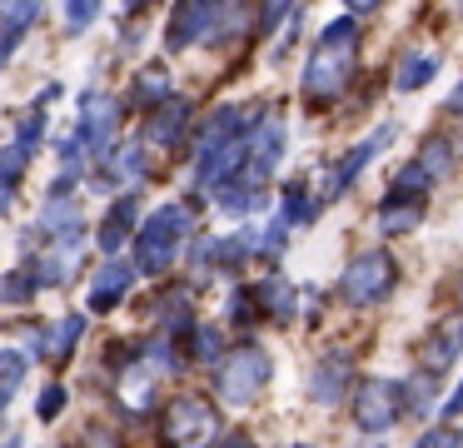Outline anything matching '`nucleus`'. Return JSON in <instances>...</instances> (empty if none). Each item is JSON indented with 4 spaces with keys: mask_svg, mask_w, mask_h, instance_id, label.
I'll return each instance as SVG.
<instances>
[{
    "mask_svg": "<svg viewBox=\"0 0 463 448\" xmlns=\"http://www.w3.org/2000/svg\"><path fill=\"white\" fill-rule=\"evenodd\" d=\"M35 294H41V289H35V279H31L25 264H15V269L0 274V309H25Z\"/></svg>",
    "mask_w": 463,
    "mask_h": 448,
    "instance_id": "72a5a7b5",
    "label": "nucleus"
},
{
    "mask_svg": "<svg viewBox=\"0 0 463 448\" xmlns=\"http://www.w3.org/2000/svg\"><path fill=\"white\" fill-rule=\"evenodd\" d=\"M85 329H90V319H85L80 309H75V314H65V319H55L51 338H45V364H55V368L71 364V354H75V344L85 338Z\"/></svg>",
    "mask_w": 463,
    "mask_h": 448,
    "instance_id": "a878e982",
    "label": "nucleus"
},
{
    "mask_svg": "<svg viewBox=\"0 0 463 448\" xmlns=\"http://www.w3.org/2000/svg\"><path fill=\"white\" fill-rule=\"evenodd\" d=\"M220 448H254V438H250V434H224Z\"/></svg>",
    "mask_w": 463,
    "mask_h": 448,
    "instance_id": "de8ad7c7",
    "label": "nucleus"
},
{
    "mask_svg": "<svg viewBox=\"0 0 463 448\" xmlns=\"http://www.w3.org/2000/svg\"><path fill=\"white\" fill-rule=\"evenodd\" d=\"M439 80V55L429 50H399V65H393V90L399 95H419Z\"/></svg>",
    "mask_w": 463,
    "mask_h": 448,
    "instance_id": "412c9836",
    "label": "nucleus"
},
{
    "mask_svg": "<svg viewBox=\"0 0 463 448\" xmlns=\"http://www.w3.org/2000/svg\"><path fill=\"white\" fill-rule=\"evenodd\" d=\"M389 139H393V125H379V129H373L369 139H364V145L344 149V155L334 159L329 169H324L319 189H314V195H319V205H334V199H344V195H349V189L359 185V175H364V169H369V159L379 155V149L389 145Z\"/></svg>",
    "mask_w": 463,
    "mask_h": 448,
    "instance_id": "6e6552de",
    "label": "nucleus"
},
{
    "mask_svg": "<svg viewBox=\"0 0 463 448\" xmlns=\"http://www.w3.org/2000/svg\"><path fill=\"white\" fill-rule=\"evenodd\" d=\"M354 388V348H324L309 368V398L314 404H344Z\"/></svg>",
    "mask_w": 463,
    "mask_h": 448,
    "instance_id": "f8f14e48",
    "label": "nucleus"
},
{
    "mask_svg": "<svg viewBox=\"0 0 463 448\" xmlns=\"http://www.w3.org/2000/svg\"><path fill=\"white\" fill-rule=\"evenodd\" d=\"M224 354H230V344H224V329H220V324H194V329H184V364L214 368Z\"/></svg>",
    "mask_w": 463,
    "mask_h": 448,
    "instance_id": "bb28decb",
    "label": "nucleus"
},
{
    "mask_svg": "<svg viewBox=\"0 0 463 448\" xmlns=\"http://www.w3.org/2000/svg\"><path fill=\"white\" fill-rule=\"evenodd\" d=\"M250 20H254V0H220V20H214L210 45H234Z\"/></svg>",
    "mask_w": 463,
    "mask_h": 448,
    "instance_id": "7c9ffc66",
    "label": "nucleus"
},
{
    "mask_svg": "<svg viewBox=\"0 0 463 448\" xmlns=\"http://www.w3.org/2000/svg\"><path fill=\"white\" fill-rule=\"evenodd\" d=\"M170 95H175V75H170V65H165V60L155 55V60H145V65L130 75L125 105H135V110H155L160 100H170Z\"/></svg>",
    "mask_w": 463,
    "mask_h": 448,
    "instance_id": "6ab92c4d",
    "label": "nucleus"
},
{
    "mask_svg": "<svg viewBox=\"0 0 463 448\" xmlns=\"http://www.w3.org/2000/svg\"><path fill=\"white\" fill-rule=\"evenodd\" d=\"M194 324H200V319H194L190 289H165V294L155 299V329H160V334L184 338V329H194Z\"/></svg>",
    "mask_w": 463,
    "mask_h": 448,
    "instance_id": "4be33fe9",
    "label": "nucleus"
},
{
    "mask_svg": "<svg viewBox=\"0 0 463 448\" xmlns=\"http://www.w3.org/2000/svg\"><path fill=\"white\" fill-rule=\"evenodd\" d=\"M25 368H31L25 348H0V398H15V388L25 384Z\"/></svg>",
    "mask_w": 463,
    "mask_h": 448,
    "instance_id": "4c0bfd02",
    "label": "nucleus"
},
{
    "mask_svg": "<svg viewBox=\"0 0 463 448\" xmlns=\"http://www.w3.org/2000/svg\"><path fill=\"white\" fill-rule=\"evenodd\" d=\"M349 418L359 434H389L393 424L403 418L399 408V378H359L349 388Z\"/></svg>",
    "mask_w": 463,
    "mask_h": 448,
    "instance_id": "0eeeda50",
    "label": "nucleus"
},
{
    "mask_svg": "<svg viewBox=\"0 0 463 448\" xmlns=\"http://www.w3.org/2000/svg\"><path fill=\"white\" fill-rule=\"evenodd\" d=\"M429 189H433V179L419 159H403L389 179V195H399V199H429Z\"/></svg>",
    "mask_w": 463,
    "mask_h": 448,
    "instance_id": "2f4dec72",
    "label": "nucleus"
},
{
    "mask_svg": "<svg viewBox=\"0 0 463 448\" xmlns=\"http://www.w3.org/2000/svg\"><path fill=\"white\" fill-rule=\"evenodd\" d=\"M45 129H51V115H45L41 105H31L21 119H15V139H11V145H21L25 155H35V149L45 145Z\"/></svg>",
    "mask_w": 463,
    "mask_h": 448,
    "instance_id": "c9c22d12",
    "label": "nucleus"
},
{
    "mask_svg": "<svg viewBox=\"0 0 463 448\" xmlns=\"http://www.w3.org/2000/svg\"><path fill=\"white\" fill-rule=\"evenodd\" d=\"M284 244H289V224L274 214L269 224L260 229V254H254V259H269V264H274V259H284Z\"/></svg>",
    "mask_w": 463,
    "mask_h": 448,
    "instance_id": "a19ab883",
    "label": "nucleus"
},
{
    "mask_svg": "<svg viewBox=\"0 0 463 448\" xmlns=\"http://www.w3.org/2000/svg\"><path fill=\"white\" fill-rule=\"evenodd\" d=\"M214 20H220V0H175L170 20H165V50H194L210 45Z\"/></svg>",
    "mask_w": 463,
    "mask_h": 448,
    "instance_id": "9d476101",
    "label": "nucleus"
},
{
    "mask_svg": "<svg viewBox=\"0 0 463 448\" xmlns=\"http://www.w3.org/2000/svg\"><path fill=\"white\" fill-rule=\"evenodd\" d=\"M314 50H344V55H354V50H359V15H334L329 25L319 30Z\"/></svg>",
    "mask_w": 463,
    "mask_h": 448,
    "instance_id": "473e14b6",
    "label": "nucleus"
},
{
    "mask_svg": "<svg viewBox=\"0 0 463 448\" xmlns=\"http://www.w3.org/2000/svg\"><path fill=\"white\" fill-rule=\"evenodd\" d=\"M324 214V205H319V195L309 189V179H284L279 185V219L284 224H314V219Z\"/></svg>",
    "mask_w": 463,
    "mask_h": 448,
    "instance_id": "5701e85b",
    "label": "nucleus"
},
{
    "mask_svg": "<svg viewBox=\"0 0 463 448\" xmlns=\"http://www.w3.org/2000/svg\"><path fill=\"white\" fill-rule=\"evenodd\" d=\"M393 289H399V259L379 244L359 249L339 274V299L349 309H379L383 299H393Z\"/></svg>",
    "mask_w": 463,
    "mask_h": 448,
    "instance_id": "7ed1b4c3",
    "label": "nucleus"
},
{
    "mask_svg": "<svg viewBox=\"0 0 463 448\" xmlns=\"http://www.w3.org/2000/svg\"><path fill=\"white\" fill-rule=\"evenodd\" d=\"M294 5H299V0H260V5H254V25H260V35H274L279 20L294 15Z\"/></svg>",
    "mask_w": 463,
    "mask_h": 448,
    "instance_id": "79ce46f5",
    "label": "nucleus"
},
{
    "mask_svg": "<svg viewBox=\"0 0 463 448\" xmlns=\"http://www.w3.org/2000/svg\"><path fill=\"white\" fill-rule=\"evenodd\" d=\"M120 5H125V15H145V10L155 5V0H120Z\"/></svg>",
    "mask_w": 463,
    "mask_h": 448,
    "instance_id": "09e8293b",
    "label": "nucleus"
},
{
    "mask_svg": "<svg viewBox=\"0 0 463 448\" xmlns=\"http://www.w3.org/2000/svg\"><path fill=\"white\" fill-rule=\"evenodd\" d=\"M443 110H449V115H463V80L449 90V100H443Z\"/></svg>",
    "mask_w": 463,
    "mask_h": 448,
    "instance_id": "49530a36",
    "label": "nucleus"
},
{
    "mask_svg": "<svg viewBox=\"0 0 463 448\" xmlns=\"http://www.w3.org/2000/svg\"><path fill=\"white\" fill-rule=\"evenodd\" d=\"M224 319H230L234 329H260V299H254V284H240L230 294V304H224Z\"/></svg>",
    "mask_w": 463,
    "mask_h": 448,
    "instance_id": "e433bc0d",
    "label": "nucleus"
},
{
    "mask_svg": "<svg viewBox=\"0 0 463 448\" xmlns=\"http://www.w3.org/2000/svg\"><path fill=\"white\" fill-rule=\"evenodd\" d=\"M254 254H260V229H240V234L214 239V274H240Z\"/></svg>",
    "mask_w": 463,
    "mask_h": 448,
    "instance_id": "cd10ccee",
    "label": "nucleus"
},
{
    "mask_svg": "<svg viewBox=\"0 0 463 448\" xmlns=\"http://www.w3.org/2000/svg\"><path fill=\"white\" fill-rule=\"evenodd\" d=\"M35 229H41V239H45L51 249H80V239H85L80 195H45Z\"/></svg>",
    "mask_w": 463,
    "mask_h": 448,
    "instance_id": "9b49d317",
    "label": "nucleus"
},
{
    "mask_svg": "<svg viewBox=\"0 0 463 448\" xmlns=\"http://www.w3.org/2000/svg\"><path fill=\"white\" fill-rule=\"evenodd\" d=\"M190 119H194V105L184 95H170L150 110L145 119V145H160V149H175L184 135H190Z\"/></svg>",
    "mask_w": 463,
    "mask_h": 448,
    "instance_id": "f3484780",
    "label": "nucleus"
},
{
    "mask_svg": "<svg viewBox=\"0 0 463 448\" xmlns=\"http://www.w3.org/2000/svg\"><path fill=\"white\" fill-rule=\"evenodd\" d=\"M354 70H359V50H354V55H344V50H314L309 65H304V80H299L304 105L309 110L339 105L354 85Z\"/></svg>",
    "mask_w": 463,
    "mask_h": 448,
    "instance_id": "39448f33",
    "label": "nucleus"
},
{
    "mask_svg": "<svg viewBox=\"0 0 463 448\" xmlns=\"http://www.w3.org/2000/svg\"><path fill=\"white\" fill-rule=\"evenodd\" d=\"M423 205H429V199L383 195V205H379V229H383V234H413V229L423 224Z\"/></svg>",
    "mask_w": 463,
    "mask_h": 448,
    "instance_id": "c85d7f7f",
    "label": "nucleus"
},
{
    "mask_svg": "<svg viewBox=\"0 0 463 448\" xmlns=\"http://www.w3.org/2000/svg\"><path fill=\"white\" fill-rule=\"evenodd\" d=\"M413 448H458V428L453 424H433L413 438Z\"/></svg>",
    "mask_w": 463,
    "mask_h": 448,
    "instance_id": "37998d69",
    "label": "nucleus"
},
{
    "mask_svg": "<svg viewBox=\"0 0 463 448\" xmlns=\"http://www.w3.org/2000/svg\"><path fill=\"white\" fill-rule=\"evenodd\" d=\"M254 115H260V110H244V105H234V100L214 105L210 115L200 119V129H194V159L220 149V145H230V139H240V135H250Z\"/></svg>",
    "mask_w": 463,
    "mask_h": 448,
    "instance_id": "4468645a",
    "label": "nucleus"
},
{
    "mask_svg": "<svg viewBox=\"0 0 463 448\" xmlns=\"http://www.w3.org/2000/svg\"><path fill=\"white\" fill-rule=\"evenodd\" d=\"M458 354H463V329H429L423 344H419V368L443 378V368H449Z\"/></svg>",
    "mask_w": 463,
    "mask_h": 448,
    "instance_id": "b1692460",
    "label": "nucleus"
},
{
    "mask_svg": "<svg viewBox=\"0 0 463 448\" xmlns=\"http://www.w3.org/2000/svg\"><path fill=\"white\" fill-rule=\"evenodd\" d=\"M120 119H125V100H115L110 90H85L80 105H75V129L71 135L85 145V155H105L120 135Z\"/></svg>",
    "mask_w": 463,
    "mask_h": 448,
    "instance_id": "423d86ee",
    "label": "nucleus"
},
{
    "mask_svg": "<svg viewBox=\"0 0 463 448\" xmlns=\"http://www.w3.org/2000/svg\"><path fill=\"white\" fill-rule=\"evenodd\" d=\"M349 15H373V10H383V0H339Z\"/></svg>",
    "mask_w": 463,
    "mask_h": 448,
    "instance_id": "a18cd8bd",
    "label": "nucleus"
},
{
    "mask_svg": "<svg viewBox=\"0 0 463 448\" xmlns=\"http://www.w3.org/2000/svg\"><path fill=\"white\" fill-rule=\"evenodd\" d=\"M284 145H289V129H284V115L274 110H260L250 125V139H244V175H254L260 185H269V175L279 169Z\"/></svg>",
    "mask_w": 463,
    "mask_h": 448,
    "instance_id": "1a4fd4ad",
    "label": "nucleus"
},
{
    "mask_svg": "<svg viewBox=\"0 0 463 448\" xmlns=\"http://www.w3.org/2000/svg\"><path fill=\"white\" fill-rule=\"evenodd\" d=\"M65 404H71V388H65V384H45L41 394H35V418H41V424H55V418L65 414Z\"/></svg>",
    "mask_w": 463,
    "mask_h": 448,
    "instance_id": "ea45409f",
    "label": "nucleus"
},
{
    "mask_svg": "<svg viewBox=\"0 0 463 448\" xmlns=\"http://www.w3.org/2000/svg\"><path fill=\"white\" fill-rule=\"evenodd\" d=\"M264 199H269V185H260V179L244 175V169L214 189V205H220L224 214H234V219H250L254 209H264Z\"/></svg>",
    "mask_w": 463,
    "mask_h": 448,
    "instance_id": "aec40b11",
    "label": "nucleus"
},
{
    "mask_svg": "<svg viewBox=\"0 0 463 448\" xmlns=\"http://www.w3.org/2000/svg\"><path fill=\"white\" fill-rule=\"evenodd\" d=\"M190 229H194V219H190V209H184V205H160V209H150V214L140 219V229H135V239H130V249H135V259H130L135 274L160 279L165 269L180 259Z\"/></svg>",
    "mask_w": 463,
    "mask_h": 448,
    "instance_id": "f257e3e1",
    "label": "nucleus"
},
{
    "mask_svg": "<svg viewBox=\"0 0 463 448\" xmlns=\"http://www.w3.org/2000/svg\"><path fill=\"white\" fill-rule=\"evenodd\" d=\"M439 414H443V424H458V418H463V378H458V388H453V394L443 398Z\"/></svg>",
    "mask_w": 463,
    "mask_h": 448,
    "instance_id": "c03bdc74",
    "label": "nucleus"
},
{
    "mask_svg": "<svg viewBox=\"0 0 463 448\" xmlns=\"http://www.w3.org/2000/svg\"><path fill=\"white\" fill-rule=\"evenodd\" d=\"M439 374H423V368H413V374L399 378V408L409 418H429L433 404H439Z\"/></svg>",
    "mask_w": 463,
    "mask_h": 448,
    "instance_id": "393cba45",
    "label": "nucleus"
},
{
    "mask_svg": "<svg viewBox=\"0 0 463 448\" xmlns=\"http://www.w3.org/2000/svg\"><path fill=\"white\" fill-rule=\"evenodd\" d=\"M31 159H35V155H25L21 145H5V149H0V214L15 205V195H21V185H25V169H31Z\"/></svg>",
    "mask_w": 463,
    "mask_h": 448,
    "instance_id": "c756f323",
    "label": "nucleus"
},
{
    "mask_svg": "<svg viewBox=\"0 0 463 448\" xmlns=\"http://www.w3.org/2000/svg\"><path fill=\"white\" fill-rule=\"evenodd\" d=\"M210 374H214V394H220L224 404H230V408H250L254 398L269 388V378H274V354L264 344H254V338H240V344H234L230 354L210 368Z\"/></svg>",
    "mask_w": 463,
    "mask_h": 448,
    "instance_id": "f03ea898",
    "label": "nucleus"
},
{
    "mask_svg": "<svg viewBox=\"0 0 463 448\" xmlns=\"http://www.w3.org/2000/svg\"><path fill=\"white\" fill-rule=\"evenodd\" d=\"M105 169L110 175H95V189H120V185H145L150 179V145L130 139V145H110L105 149Z\"/></svg>",
    "mask_w": 463,
    "mask_h": 448,
    "instance_id": "dca6fc26",
    "label": "nucleus"
},
{
    "mask_svg": "<svg viewBox=\"0 0 463 448\" xmlns=\"http://www.w3.org/2000/svg\"><path fill=\"white\" fill-rule=\"evenodd\" d=\"M254 299H260V319L264 324H279L289 329L299 319V284H289L284 274H269L254 284Z\"/></svg>",
    "mask_w": 463,
    "mask_h": 448,
    "instance_id": "a211bd4d",
    "label": "nucleus"
},
{
    "mask_svg": "<svg viewBox=\"0 0 463 448\" xmlns=\"http://www.w3.org/2000/svg\"><path fill=\"white\" fill-rule=\"evenodd\" d=\"M140 195L135 189H125V195H115L110 199V209H105V219H100V229H95V244H100V254L105 259H115L125 244L135 239V229H140Z\"/></svg>",
    "mask_w": 463,
    "mask_h": 448,
    "instance_id": "2eb2a0df",
    "label": "nucleus"
},
{
    "mask_svg": "<svg viewBox=\"0 0 463 448\" xmlns=\"http://www.w3.org/2000/svg\"><path fill=\"white\" fill-rule=\"evenodd\" d=\"M0 448H21V438H15V434H11V438H5V443H0Z\"/></svg>",
    "mask_w": 463,
    "mask_h": 448,
    "instance_id": "8fccbe9b",
    "label": "nucleus"
},
{
    "mask_svg": "<svg viewBox=\"0 0 463 448\" xmlns=\"http://www.w3.org/2000/svg\"><path fill=\"white\" fill-rule=\"evenodd\" d=\"M135 264L130 259H100L95 264V274H90V294H85V309L90 314H110V309H120L125 299H130V289H135Z\"/></svg>",
    "mask_w": 463,
    "mask_h": 448,
    "instance_id": "ddd939ff",
    "label": "nucleus"
},
{
    "mask_svg": "<svg viewBox=\"0 0 463 448\" xmlns=\"http://www.w3.org/2000/svg\"><path fill=\"white\" fill-rule=\"evenodd\" d=\"M5 404H11V398H0V424H5Z\"/></svg>",
    "mask_w": 463,
    "mask_h": 448,
    "instance_id": "3c124183",
    "label": "nucleus"
},
{
    "mask_svg": "<svg viewBox=\"0 0 463 448\" xmlns=\"http://www.w3.org/2000/svg\"><path fill=\"white\" fill-rule=\"evenodd\" d=\"M220 408L200 394H175L160 414V443L165 448H210L220 443Z\"/></svg>",
    "mask_w": 463,
    "mask_h": 448,
    "instance_id": "20e7f679",
    "label": "nucleus"
},
{
    "mask_svg": "<svg viewBox=\"0 0 463 448\" xmlns=\"http://www.w3.org/2000/svg\"><path fill=\"white\" fill-rule=\"evenodd\" d=\"M289 448H314V443H289Z\"/></svg>",
    "mask_w": 463,
    "mask_h": 448,
    "instance_id": "603ef678",
    "label": "nucleus"
},
{
    "mask_svg": "<svg viewBox=\"0 0 463 448\" xmlns=\"http://www.w3.org/2000/svg\"><path fill=\"white\" fill-rule=\"evenodd\" d=\"M413 159H419V165L429 169V179L439 185L443 175H453V159H458V155H453V139H439V135H429V139L419 145V155H413Z\"/></svg>",
    "mask_w": 463,
    "mask_h": 448,
    "instance_id": "f704fd0d",
    "label": "nucleus"
},
{
    "mask_svg": "<svg viewBox=\"0 0 463 448\" xmlns=\"http://www.w3.org/2000/svg\"><path fill=\"white\" fill-rule=\"evenodd\" d=\"M100 5H105V0H61L65 30H71V35H85V30L100 20Z\"/></svg>",
    "mask_w": 463,
    "mask_h": 448,
    "instance_id": "58836bf2",
    "label": "nucleus"
}]
</instances>
